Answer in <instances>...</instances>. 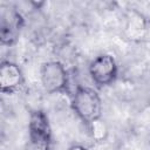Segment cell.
<instances>
[{"label": "cell", "mask_w": 150, "mask_h": 150, "mask_svg": "<svg viewBox=\"0 0 150 150\" xmlns=\"http://www.w3.org/2000/svg\"><path fill=\"white\" fill-rule=\"evenodd\" d=\"M146 28V23L144 16L136 11L129 13L125 25V32L130 39H139L143 35V32Z\"/></svg>", "instance_id": "obj_7"}, {"label": "cell", "mask_w": 150, "mask_h": 150, "mask_svg": "<svg viewBox=\"0 0 150 150\" xmlns=\"http://www.w3.org/2000/svg\"><path fill=\"white\" fill-rule=\"evenodd\" d=\"M87 128H88V131H89L90 137L95 142H102V141H104L107 138V136H108V132H109L108 125H107L105 121L102 120V117L96 118V120L91 121L90 123H88L87 124Z\"/></svg>", "instance_id": "obj_8"}, {"label": "cell", "mask_w": 150, "mask_h": 150, "mask_svg": "<svg viewBox=\"0 0 150 150\" xmlns=\"http://www.w3.org/2000/svg\"><path fill=\"white\" fill-rule=\"evenodd\" d=\"M25 82L21 68L12 61H2L0 66V89L4 94L18 91Z\"/></svg>", "instance_id": "obj_6"}, {"label": "cell", "mask_w": 150, "mask_h": 150, "mask_svg": "<svg viewBox=\"0 0 150 150\" xmlns=\"http://www.w3.org/2000/svg\"><path fill=\"white\" fill-rule=\"evenodd\" d=\"M41 83L49 94L62 93L68 88V71L60 61H48L41 67Z\"/></svg>", "instance_id": "obj_3"}, {"label": "cell", "mask_w": 150, "mask_h": 150, "mask_svg": "<svg viewBox=\"0 0 150 150\" xmlns=\"http://www.w3.org/2000/svg\"><path fill=\"white\" fill-rule=\"evenodd\" d=\"M118 68L116 60L110 54L96 56L89 64V75L93 82L98 87L111 84L117 77Z\"/></svg>", "instance_id": "obj_4"}, {"label": "cell", "mask_w": 150, "mask_h": 150, "mask_svg": "<svg viewBox=\"0 0 150 150\" xmlns=\"http://www.w3.org/2000/svg\"><path fill=\"white\" fill-rule=\"evenodd\" d=\"M149 146H150V141H149Z\"/></svg>", "instance_id": "obj_10"}, {"label": "cell", "mask_w": 150, "mask_h": 150, "mask_svg": "<svg viewBox=\"0 0 150 150\" xmlns=\"http://www.w3.org/2000/svg\"><path fill=\"white\" fill-rule=\"evenodd\" d=\"M68 150H88L84 145H81V144H73L71 146L68 148Z\"/></svg>", "instance_id": "obj_9"}, {"label": "cell", "mask_w": 150, "mask_h": 150, "mask_svg": "<svg viewBox=\"0 0 150 150\" xmlns=\"http://www.w3.org/2000/svg\"><path fill=\"white\" fill-rule=\"evenodd\" d=\"M28 134L30 150H50L52 129L48 117L42 110H34L30 112Z\"/></svg>", "instance_id": "obj_2"}, {"label": "cell", "mask_w": 150, "mask_h": 150, "mask_svg": "<svg viewBox=\"0 0 150 150\" xmlns=\"http://www.w3.org/2000/svg\"><path fill=\"white\" fill-rule=\"evenodd\" d=\"M71 108L77 117L87 125L102 116V100L96 90L79 86L71 97Z\"/></svg>", "instance_id": "obj_1"}, {"label": "cell", "mask_w": 150, "mask_h": 150, "mask_svg": "<svg viewBox=\"0 0 150 150\" xmlns=\"http://www.w3.org/2000/svg\"><path fill=\"white\" fill-rule=\"evenodd\" d=\"M22 27H23V18L19 11L9 6L1 7L0 39L2 45L9 46L14 43Z\"/></svg>", "instance_id": "obj_5"}]
</instances>
